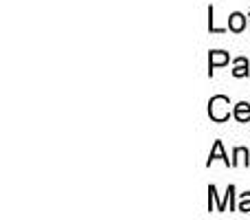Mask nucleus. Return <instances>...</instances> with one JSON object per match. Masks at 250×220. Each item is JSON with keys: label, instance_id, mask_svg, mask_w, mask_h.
<instances>
[{"label": "nucleus", "instance_id": "f257e3e1", "mask_svg": "<svg viewBox=\"0 0 250 220\" xmlns=\"http://www.w3.org/2000/svg\"><path fill=\"white\" fill-rule=\"evenodd\" d=\"M230 101L229 97L224 95H215L211 101H208V115H211L213 121H217V123H222V121H226L230 117Z\"/></svg>", "mask_w": 250, "mask_h": 220}, {"label": "nucleus", "instance_id": "f03ea898", "mask_svg": "<svg viewBox=\"0 0 250 220\" xmlns=\"http://www.w3.org/2000/svg\"><path fill=\"white\" fill-rule=\"evenodd\" d=\"M230 55L224 51H211V57H208V75H213V69H217V66H224L229 64Z\"/></svg>", "mask_w": 250, "mask_h": 220}, {"label": "nucleus", "instance_id": "7ed1b4c3", "mask_svg": "<svg viewBox=\"0 0 250 220\" xmlns=\"http://www.w3.org/2000/svg\"><path fill=\"white\" fill-rule=\"evenodd\" d=\"M217 159H222L226 165H230L233 168V161H229V156L224 154V146H222V141H215V146H213V150H211V154H208V161H207V165H211L213 161H217Z\"/></svg>", "mask_w": 250, "mask_h": 220}, {"label": "nucleus", "instance_id": "20e7f679", "mask_svg": "<svg viewBox=\"0 0 250 220\" xmlns=\"http://www.w3.org/2000/svg\"><path fill=\"white\" fill-rule=\"evenodd\" d=\"M229 29L235 31V33L244 31V29H246V16H244V13H239V11L230 13V16H229Z\"/></svg>", "mask_w": 250, "mask_h": 220}, {"label": "nucleus", "instance_id": "39448f33", "mask_svg": "<svg viewBox=\"0 0 250 220\" xmlns=\"http://www.w3.org/2000/svg\"><path fill=\"white\" fill-rule=\"evenodd\" d=\"M233 115H235V119H237L239 123H248V121H250V104H246V101H239V104L235 106Z\"/></svg>", "mask_w": 250, "mask_h": 220}, {"label": "nucleus", "instance_id": "423d86ee", "mask_svg": "<svg viewBox=\"0 0 250 220\" xmlns=\"http://www.w3.org/2000/svg\"><path fill=\"white\" fill-rule=\"evenodd\" d=\"M233 75H235V77H246V75H250V71H248V60H246V57H237V60H235Z\"/></svg>", "mask_w": 250, "mask_h": 220}, {"label": "nucleus", "instance_id": "0eeeda50", "mask_svg": "<svg viewBox=\"0 0 250 220\" xmlns=\"http://www.w3.org/2000/svg\"><path fill=\"white\" fill-rule=\"evenodd\" d=\"M235 159H233V168H235V165H248L250 163V161H248V150H246V147H237V150H235Z\"/></svg>", "mask_w": 250, "mask_h": 220}, {"label": "nucleus", "instance_id": "6e6552de", "mask_svg": "<svg viewBox=\"0 0 250 220\" xmlns=\"http://www.w3.org/2000/svg\"><path fill=\"white\" fill-rule=\"evenodd\" d=\"M237 212H244V214L250 212V192L242 194V198H239V205H237Z\"/></svg>", "mask_w": 250, "mask_h": 220}]
</instances>
